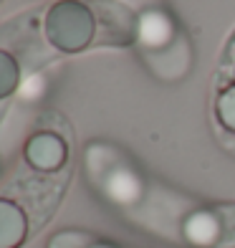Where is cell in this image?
Here are the masks:
<instances>
[{"instance_id":"obj_6","label":"cell","mask_w":235,"mask_h":248,"mask_svg":"<svg viewBox=\"0 0 235 248\" xmlns=\"http://www.w3.org/2000/svg\"><path fill=\"white\" fill-rule=\"evenodd\" d=\"M43 89H46V81H43V76H41V74H33V76H28L26 81L18 86V96H20V99H26V101H33V99H41Z\"/></svg>"},{"instance_id":"obj_1","label":"cell","mask_w":235,"mask_h":248,"mask_svg":"<svg viewBox=\"0 0 235 248\" xmlns=\"http://www.w3.org/2000/svg\"><path fill=\"white\" fill-rule=\"evenodd\" d=\"M46 31H48V38L61 51H81L91 43L96 23H94L91 10L84 3L63 0V3L51 8Z\"/></svg>"},{"instance_id":"obj_2","label":"cell","mask_w":235,"mask_h":248,"mask_svg":"<svg viewBox=\"0 0 235 248\" xmlns=\"http://www.w3.org/2000/svg\"><path fill=\"white\" fill-rule=\"evenodd\" d=\"M185 235L195 248H235V202L197 210L185 223Z\"/></svg>"},{"instance_id":"obj_3","label":"cell","mask_w":235,"mask_h":248,"mask_svg":"<svg viewBox=\"0 0 235 248\" xmlns=\"http://www.w3.org/2000/svg\"><path fill=\"white\" fill-rule=\"evenodd\" d=\"M96 18H99V23H102L99 31H104L102 36L96 38V43L124 46V43H132L139 36L137 18L129 13V8L114 3V0H99L96 3Z\"/></svg>"},{"instance_id":"obj_4","label":"cell","mask_w":235,"mask_h":248,"mask_svg":"<svg viewBox=\"0 0 235 248\" xmlns=\"http://www.w3.org/2000/svg\"><path fill=\"white\" fill-rule=\"evenodd\" d=\"M28 160L36 167H41V170H59L66 162V144L59 137H53V134L33 137L28 144Z\"/></svg>"},{"instance_id":"obj_5","label":"cell","mask_w":235,"mask_h":248,"mask_svg":"<svg viewBox=\"0 0 235 248\" xmlns=\"http://www.w3.org/2000/svg\"><path fill=\"white\" fill-rule=\"evenodd\" d=\"M215 117H218V122H220L222 129H228L230 134H235V81L218 92V99H215Z\"/></svg>"}]
</instances>
